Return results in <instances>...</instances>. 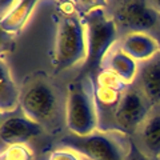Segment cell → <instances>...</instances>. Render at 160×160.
Here are the masks:
<instances>
[{
    "label": "cell",
    "instance_id": "10",
    "mask_svg": "<svg viewBox=\"0 0 160 160\" xmlns=\"http://www.w3.org/2000/svg\"><path fill=\"white\" fill-rule=\"evenodd\" d=\"M38 2L35 0H22L15 2L0 19V28L4 33L15 35L19 33L26 26L27 20L31 16Z\"/></svg>",
    "mask_w": 160,
    "mask_h": 160
},
{
    "label": "cell",
    "instance_id": "18",
    "mask_svg": "<svg viewBox=\"0 0 160 160\" xmlns=\"http://www.w3.org/2000/svg\"><path fill=\"white\" fill-rule=\"evenodd\" d=\"M48 160H80L78 158V155L73 151H69V149H56L49 155Z\"/></svg>",
    "mask_w": 160,
    "mask_h": 160
},
{
    "label": "cell",
    "instance_id": "3",
    "mask_svg": "<svg viewBox=\"0 0 160 160\" xmlns=\"http://www.w3.org/2000/svg\"><path fill=\"white\" fill-rule=\"evenodd\" d=\"M66 123L72 135L87 136L95 132L98 116L93 102L82 82L75 80L68 84L66 103Z\"/></svg>",
    "mask_w": 160,
    "mask_h": 160
},
{
    "label": "cell",
    "instance_id": "12",
    "mask_svg": "<svg viewBox=\"0 0 160 160\" xmlns=\"http://www.w3.org/2000/svg\"><path fill=\"white\" fill-rule=\"evenodd\" d=\"M19 89L11 76V71L7 63L2 60L0 62V109L2 112L13 111L20 104Z\"/></svg>",
    "mask_w": 160,
    "mask_h": 160
},
{
    "label": "cell",
    "instance_id": "7",
    "mask_svg": "<svg viewBox=\"0 0 160 160\" xmlns=\"http://www.w3.org/2000/svg\"><path fill=\"white\" fill-rule=\"evenodd\" d=\"M147 106L136 91H128L122 95L115 112L118 124L126 131H132L144 122Z\"/></svg>",
    "mask_w": 160,
    "mask_h": 160
},
{
    "label": "cell",
    "instance_id": "1",
    "mask_svg": "<svg viewBox=\"0 0 160 160\" xmlns=\"http://www.w3.org/2000/svg\"><path fill=\"white\" fill-rule=\"evenodd\" d=\"M83 24L87 38V58L84 71H96L102 66L109 48L118 38V26L115 20L107 16L106 11L95 7L84 15Z\"/></svg>",
    "mask_w": 160,
    "mask_h": 160
},
{
    "label": "cell",
    "instance_id": "14",
    "mask_svg": "<svg viewBox=\"0 0 160 160\" xmlns=\"http://www.w3.org/2000/svg\"><path fill=\"white\" fill-rule=\"evenodd\" d=\"M108 71H111L124 83H129L135 79L138 73L136 60L132 59L124 51L119 49L107 58Z\"/></svg>",
    "mask_w": 160,
    "mask_h": 160
},
{
    "label": "cell",
    "instance_id": "6",
    "mask_svg": "<svg viewBox=\"0 0 160 160\" xmlns=\"http://www.w3.org/2000/svg\"><path fill=\"white\" fill-rule=\"evenodd\" d=\"M24 116L42 124L48 122L56 111V96L52 88L46 83H33L20 98Z\"/></svg>",
    "mask_w": 160,
    "mask_h": 160
},
{
    "label": "cell",
    "instance_id": "20",
    "mask_svg": "<svg viewBox=\"0 0 160 160\" xmlns=\"http://www.w3.org/2000/svg\"><path fill=\"white\" fill-rule=\"evenodd\" d=\"M159 44H160V40H159Z\"/></svg>",
    "mask_w": 160,
    "mask_h": 160
},
{
    "label": "cell",
    "instance_id": "17",
    "mask_svg": "<svg viewBox=\"0 0 160 160\" xmlns=\"http://www.w3.org/2000/svg\"><path fill=\"white\" fill-rule=\"evenodd\" d=\"M124 160H151L142 149H140L133 140L128 142V151L124 155Z\"/></svg>",
    "mask_w": 160,
    "mask_h": 160
},
{
    "label": "cell",
    "instance_id": "5",
    "mask_svg": "<svg viewBox=\"0 0 160 160\" xmlns=\"http://www.w3.org/2000/svg\"><path fill=\"white\" fill-rule=\"evenodd\" d=\"M159 20V12L148 2L127 0L120 2L115 9L116 26L131 32H146L153 28Z\"/></svg>",
    "mask_w": 160,
    "mask_h": 160
},
{
    "label": "cell",
    "instance_id": "2",
    "mask_svg": "<svg viewBox=\"0 0 160 160\" xmlns=\"http://www.w3.org/2000/svg\"><path fill=\"white\" fill-rule=\"evenodd\" d=\"M87 58V38L83 22L75 15H66L59 23L55 43L53 66L60 72Z\"/></svg>",
    "mask_w": 160,
    "mask_h": 160
},
{
    "label": "cell",
    "instance_id": "13",
    "mask_svg": "<svg viewBox=\"0 0 160 160\" xmlns=\"http://www.w3.org/2000/svg\"><path fill=\"white\" fill-rule=\"evenodd\" d=\"M123 83L116 75L111 71H104L98 78V88H96V98L104 106H113L119 103L120 92L123 88Z\"/></svg>",
    "mask_w": 160,
    "mask_h": 160
},
{
    "label": "cell",
    "instance_id": "8",
    "mask_svg": "<svg viewBox=\"0 0 160 160\" xmlns=\"http://www.w3.org/2000/svg\"><path fill=\"white\" fill-rule=\"evenodd\" d=\"M40 131H42V124L35 123L26 116L7 118L2 122L0 139L4 144H8V146L24 144L29 139L38 136Z\"/></svg>",
    "mask_w": 160,
    "mask_h": 160
},
{
    "label": "cell",
    "instance_id": "15",
    "mask_svg": "<svg viewBox=\"0 0 160 160\" xmlns=\"http://www.w3.org/2000/svg\"><path fill=\"white\" fill-rule=\"evenodd\" d=\"M142 140L149 153L153 156L160 155V115H153L149 118L143 127Z\"/></svg>",
    "mask_w": 160,
    "mask_h": 160
},
{
    "label": "cell",
    "instance_id": "11",
    "mask_svg": "<svg viewBox=\"0 0 160 160\" xmlns=\"http://www.w3.org/2000/svg\"><path fill=\"white\" fill-rule=\"evenodd\" d=\"M139 79L147 99L160 104V56H155L140 68Z\"/></svg>",
    "mask_w": 160,
    "mask_h": 160
},
{
    "label": "cell",
    "instance_id": "4",
    "mask_svg": "<svg viewBox=\"0 0 160 160\" xmlns=\"http://www.w3.org/2000/svg\"><path fill=\"white\" fill-rule=\"evenodd\" d=\"M59 146L80 153L88 160H124L120 148L111 138L93 132L87 136L68 135L60 139Z\"/></svg>",
    "mask_w": 160,
    "mask_h": 160
},
{
    "label": "cell",
    "instance_id": "9",
    "mask_svg": "<svg viewBox=\"0 0 160 160\" xmlns=\"http://www.w3.org/2000/svg\"><path fill=\"white\" fill-rule=\"evenodd\" d=\"M122 51L135 60L149 62L160 51V44L156 39L146 32H131L124 38Z\"/></svg>",
    "mask_w": 160,
    "mask_h": 160
},
{
    "label": "cell",
    "instance_id": "16",
    "mask_svg": "<svg viewBox=\"0 0 160 160\" xmlns=\"http://www.w3.org/2000/svg\"><path fill=\"white\" fill-rule=\"evenodd\" d=\"M33 153L24 144L8 146L2 152V160H32Z\"/></svg>",
    "mask_w": 160,
    "mask_h": 160
},
{
    "label": "cell",
    "instance_id": "19",
    "mask_svg": "<svg viewBox=\"0 0 160 160\" xmlns=\"http://www.w3.org/2000/svg\"><path fill=\"white\" fill-rule=\"evenodd\" d=\"M151 4H152V6H153V8L156 9L158 12H160V0H156V2H152Z\"/></svg>",
    "mask_w": 160,
    "mask_h": 160
}]
</instances>
